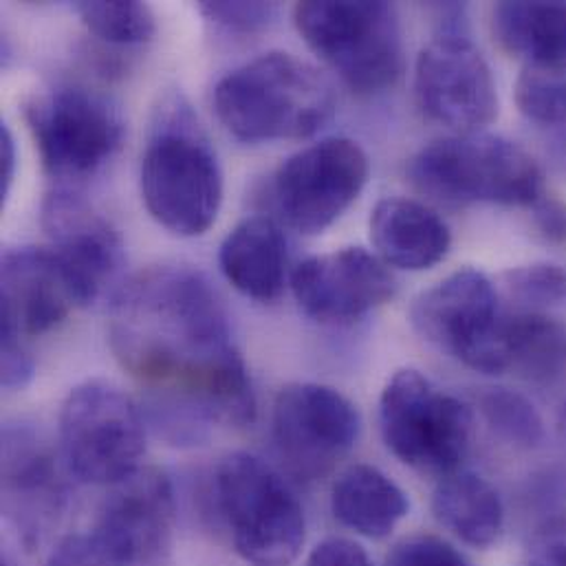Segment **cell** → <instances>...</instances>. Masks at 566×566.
Segmentation results:
<instances>
[{
  "label": "cell",
  "instance_id": "obj_3",
  "mask_svg": "<svg viewBox=\"0 0 566 566\" xmlns=\"http://www.w3.org/2000/svg\"><path fill=\"white\" fill-rule=\"evenodd\" d=\"M221 124L245 144L306 139L335 115L331 82L308 62L283 53H265L232 73L214 88Z\"/></svg>",
  "mask_w": 566,
  "mask_h": 566
},
{
  "label": "cell",
  "instance_id": "obj_11",
  "mask_svg": "<svg viewBox=\"0 0 566 566\" xmlns=\"http://www.w3.org/2000/svg\"><path fill=\"white\" fill-rule=\"evenodd\" d=\"M368 172V155L357 142L326 137L297 150L276 170L272 201L291 230L315 237L355 203Z\"/></svg>",
  "mask_w": 566,
  "mask_h": 566
},
{
  "label": "cell",
  "instance_id": "obj_6",
  "mask_svg": "<svg viewBox=\"0 0 566 566\" xmlns=\"http://www.w3.org/2000/svg\"><path fill=\"white\" fill-rule=\"evenodd\" d=\"M293 20L308 49L357 95L395 86L403 40L395 4L370 0L297 2Z\"/></svg>",
  "mask_w": 566,
  "mask_h": 566
},
{
  "label": "cell",
  "instance_id": "obj_18",
  "mask_svg": "<svg viewBox=\"0 0 566 566\" xmlns=\"http://www.w3.org/2000/svg\"><path fill=\"white\" fill-rule=\"evenodd\" d=\"M2 335L35 337L75 308L69 281L49 248H7L2 254Z\"/></svg>",
  "mask_w": 566,
  "mask_h": 566
},
{
  "label": "cell",
  "instance_id": "obj_12",
  "mask_svg": "<svg viewBox=\"0 0 566 566\" xmlns=\"http://www.w3.org/2000/svg\"><path fill=\"white\" fill-rule=\"evenodd\" d=\"M361 432L357 406L337 388L315 381L286 384L274 401L272 434L291 474L317 481L355 448Z\"/></svg>",
  "mask_w": 566,
  "mask_h": 566
},
{
  "label": "cell",
  "instance_id": "obj_19",
  "mask_svg": "<svg viewBox=\"0 0 566 566\" xmlns=\"http://www.w3.org/2000/svg\"><path fill=\"white\" fill-rule=\"evenodd\" d=\"M370 241L377 256L397 270L423 272L439 265L452 245L446 221L412 199H381L370 212Z\"/></svg>",
  "mask_w": 566,
  "mask_h": 566
},
{
  "label": "cell",
  "instance_id": "obj_29",
  "mask_svg": "<svg viewBox=\"0 0 566 566\" xmlns=\"http://www.w3.org/2000/svg\"><path fill=\"white\" fill-rule=\"evenodd\" d=\"M201 13L228 29V31H234V33H256V31H263L268 29L276 13H279V4L276 2H228V0H221V2H201L199 4Z\"/></svg>",
  "mask_w": 566,
  "mask_h": 566
},
{
  "label": "cell",
  "instance_id": "obj_4",
  "mask_svg": "<svg viewBox=\"0 0 566 566\" xmlns=\"http://www.w3.org/2000/svg\"><path fill=\"white\" fill-rule=\"evenodd\" d=\"M417 190L446 206H527L543 201V172L518 144L463 133L423 146L408 166Z\"/></svg>",
  "mask_w": 566,
  "mask_h": 566
},
{
  "label": "cell",
  "instance_id": "obj_23",
  "mask_svg": "<svg viewBox=\"0 0 566 566\" xmlns=\"http://www.w3.org/2000/svg\"><path fill=\"white\" fill-rule=\"evenodd\" d=\"M494 31L525 64H566V2H501L494 7Z\"/></svg>",
  "mask_w": 566,
  "mask_h": 566
},
{
  "label": "cell",
  "instance_id": "obj_34",
  "mask_svg": "<svg viewBox=\"0 0 566 566\" xmlns=\"http://www.w3.org/2000/svg\"><path fill=\"white\" fill-rule=\"evenodd\" d=\"M304 566H375L368 552L348 538H326L306 558Z\"/></svg>",
  "mask_w": 566,
  "mask_h": 566
},
{
  "label": "cell",
  "instance_id": "obj_35",
  "mask_svg": "<svg viewBox=\"0 0 566 566\" xmlns=\"http://www.w3.org/2000/svg\"><path fill=\"white\" fill-rule=\"evenodd\" d=\"M15 177V139L7 124L0 126V195L7 199Z\"/></svg>",
  "mask_w": 566,
  "mask_h": 566
},
{
  "label": "cell",
  "instance_id": "obj_17",
  "mask_svg": "<svg viewBox=\"0 0 566 566\" xmlns=\"http://www.w3.org/2000/svg\"><path fill=\"white\" fill-rule=\"evenodd\" d=\"M64 463L42 446L33 430L7 426L2 434V490L4 510L22 532L24 543L46 534L64 510L66 483Z\"/></svg>",
  "mask_w": 566,
  "mask_h": 566
},
{
  "label": "cell",
  "instance_id": "obj_21",
  "mask_svg": "<svg viewBox=\"0 0 566 566\" xmlns=\"http://www.w3.org/2000/svg\"><path fill=\"white\" fill-rule=\"evenodd\" d=\"M335 521L368 541L388 538L408 516L406 492L381 470L357 463L344 470L331 490Z\"/></svg>",
  "mask_w": 566,
  "mask_h": 566
},
{
  "label": "cell",
  "instance_id": "obj_24",
  "mask_svg": "<svg viewBox=\"0 0 566 566\" xmlns=\"http://www.w3.org/2000/svg\"><path fill=\"white\" fill-rule=\"evenodd\" d=\"M510 370L534 384L566 379V324L543 311L510 308Z\"/></svg>",
  "mask_w": 566,
  "mask_h": 566
},
{
  "label": "cell",
  "instance_id": "obj_10",
  "mask_svg": "<svg viewBox=\"0 0 566 566\" xmlns=\"http://www.w3.org/2000/svg\"><path fill=\"white\" fill-rule=\"evenodd\" d=\"M24 122L44 172L62 184L97 175L119 153L126 128L111 97L75 84L33 95Z\"/></svg>",
  "mask_w": 566,
  "mask_h": 566
},
{
  "label": "cell",
  "instance_id": "obj_32",
  "mask_svg": "<svg viewBox=\"0 0 566 566\" xmlns=\"http://www.w3.org/2000/svg\"><path fill=\"white\" fill-rule=\"evenodd\" d=\"M33 377V357L27 342L15 335H2V386L7 390L24 388Z\"/></svg>",
  "mask_w": 566,
  "mask_h": 566
},
{
  "label": "cell",
  "instance_id": "obj_27",
  "mask_svg": "<svg viewBox=\"0 0 566 566\" xmlns=\"http://www.w3.org/2000/svg\"><path fill=\"white\" fill-rule=\"evenodd\" d=\"M476 403L488 426L507 443L518 448L543 443L545 421L525 395L510 388H485Z\"/></svg>",
  "mask_w": 566,
  "mask_h": 566
},
{
  "label": "cell",
  "instance_id": "obj_30",
  "mask_svg": "<svg viewBox=\"0 0 566 566\" xmlns=\"http://www.w3.org/2000/svg\"><path fill=\"white\" fill-rule=\"evenodd\" d=\"M386 566H474L465 554L439 536H412L392 547Z\"/></svg>",
  "mask_w": 566,
  "mask_h": 566
},
{
  "label": "cell",
  "instance_id": "obj_15",
  "mask_svg": "<svg viewBox=\"0 0 566 566\" xmlns=\"http://www.w3.org/2000/svg\"><path fill=\"white\" fill-rule=\"evenodd\" d=\"M175 518L177 501L168 474L139 468L108 488L91 534L119 565H148L170 547Z\"/></svg>",
  "mask_w": 566,
  "mask_h": 566
},
{
  "label": "cell",
  "instance_id": "obj_7",
  "mask_svg": "<svg viewBox=\"0 0 566 566\" xmlns=\"http://www.w3.org/2000/svg\"><path fill=\"white\" fill-rule=\"evenodd\" d=\"M379 432L410 470L443 479L461 470L474 439L472 408L415 368L397 370L379 397Z\"/></svg>",
  "mask_w": 566,
  "mask_h": 566
},
{
  "label": "cell",
  "instance_id": "obj_20",
  "mask_svg": "<svg viewBox=\"0 0 566 566\" xmlns=\"http://www.w3.org/2000/svg\"><path fill=\"white\" fill-rule=\"evenodd\" d=\"M219 265L245 297L279 300L289 281V248L281 226L270 217L245 219L223 241Z\"/></svg>",
  "mask_w": 566,
  "mask_h": 566
},
{
  "label": "cell",
  "instance_id": "obj_38",
  "mask_svg": "<svg viewBox=\"0 0 566 566\" xmlns=\"http://www.w3.org/2000/svg\"><path fill=\"white\" fill-rule=\"evenodd\" d=\"M2 566H11V565H7V563H2Z\"/></svg>",
  "mask_w": 566,
  "mask_h": 566
},
{
  "label": "cell",
  "instance_id": "obj_31",
  "mask_svg": "<svg viewBox=\"0 0 566 566\" xmlns=\"http://www.w3.org/2000/svg\"><path fill=\"white\" fill-rule=\"evenodd\" d=\"M46 566H122L88 534H71L57 541L51 549Z\"/></svg>",
  "mask_w": 566,
  "mask_h": 566
},
{
  "label": "cell",
  "instance_id": "obj_9",
  "mask_svg": "<svg viewBox=\"0 0 566 566\" xmlns=\"http://www.w3.org/2000/svg\"><path fill=\"white\" fill-rule=\"evenodd\" d=\"M410 324L428 344L476 373L510 370V308L479 270H459L421 291L410 306Z\"/></svg>",
  "mask_w": 566,
  "mask_h": 566
},
{
  "label": "cell",
  "instance_id": "obj_37",
  "mask_svg": "<svg viewBox=\"0 0 566 566\" xmlns=\"http://www.w3.org/2000/svg\"><path fill=\"white\" fill-rule=\"evenodd\" d=\"M565 428H566V406H565Z\"/></svg>",
  "mask_w": 566,
  "mask_h": 566
},
{
  "label": "cell",
  "instance_id": "obj_5",
  "mask_svg": "<svg viewBox=\"0 0 566 566\" xmlns=\"http://www.w3.org/2000/svg\"><path fill=\"white\" fill-rule=\"evenodd\" d=\"M214 507L237 556L250 566H291L306 541V516L291 485L263 459L232 452L214 470Z\"/></svg>",
  "mask_w": 566,
  "mask_h": 566
},
{
  "label": "cell",
  "instance_id": "obj_13",
  "mask_svg": "<svg viewBox=\"0 0 566 566\" xmlns=\"http://www.w3.org/2000/svg\"><path fill=\"white\" fill-rule=\"evenodd\" d=\"M415 95L423 115L457 135L481 133L499 115L492 69L470 31H441L415 64Z\"/></svg>",
  "mask_w": 566,
  "mask_h": 566
},
{
  "label": "cell",
  "instance_id": "obj_16",
  "mask_svg": "<svg viewBox=\"0 0 566 566\" xmlns=\"http://www.w3.org/2000/svg\"><path fill=\"white\" fill-rule=\"evenodd\" d=\"M297 306L315 322H355L386 304L397 284L388 265L364 248L311 256L291 272Z\"/></svg>",
  "mask_w": 566,
  "mask_h": 566
},
{
  "label": "cell",
  "instance_id": "obj_14",
  "mask_svg": "<svg viewBox=\"0 0 566 566\" xmlns=\"http://www.w3.org/2000/svg\"><path fill=\"white\" fill-rule=\"evenodd\" d=\"M42 230L77 306L93 304L124 265V243L77 190L55 188L42 201Z\"/></svg>",
  "mask_w": 566,
  "mask_h": 566
},
{
  "label": "cell",
  "instance_id": "obj_28",
  "mask_svg": "<svg viewBox=\"0 0 566 566\" xmlns=\"http://www.w3.org/2000/svg\"><path fill=\"white\" fill-rule=\"evenodd\" d=\"M505 289L518 308H552L566 302V272L552 263L516 268L505 274Z\"/></svg>",
  "mask_w": 566,
  "mask_h": 566
},
{
  "label": "cell",
  "instance_id": "obj_25",
  "mask_svg": "<svg viewBox=\"0 0 566 566\" xmlns=\"http://www.w3.org/2000/svg\"><path fill=\"white\" fill-rule=\"evenodd\" d=\"M516 104L527 122L547 130L549 155L566 172V64H525L516 82Z\"/></svg>",
  "mask_w": 566,
  "mask_h": 566
},
{
  "label": "cell",
  "instance_id": "obj_26",
  "mask_svg": "<svg viewBox=\"0 0 566 566\" xmlns=\"http://www.w3.org/2000/svg\"><path fill=\"white\" fill-rule=\"evenodd\" d=\"M75 11L93 35L111 44H144L157 33L153 9L137 0L80 2Z\"/></svg>",
  "mask_w": 566,
  "mask_h": 566
},
{
  "label": "cell",
  "instance_id": "obj_2",
  "mask_svg": "<svg viewBox=\"0 0 566 566\" xmlns=\"http://www.w3.org/2000/svg\"><path fill=\"white\" fill-rule=\"evenodd\" d=\"M139 188L148 214L175 237H203L219 217L221 161L199 115L181 93H166L153 113Z\"/></svg>",
  "mask_w": 566,
  "mask_h": 566
},
{
  "label": "cell",
  "instance_id": "obj_1",
  "mask_svg": "<svg viewBox=\"0 0 566 566\" xmlns=\"http://www.w3.org/2000/svg\"><path fill=\"white\" fill-rule=\"evenodd\" d=\"M111 348L153 392V421L170 441L195 443L212 423L243 428L256 419L228 311L188 265L148 268L115 293Z\"/></svg>",
  "mask_w": 566,
  "mask_h": 566
},
{
  "label": "cell",
  "instance_id": "obj_33",
  "mask_svg": "<svg viewBox=\"0 0 566 566\" xmlns=\"http://www.w3.org/2000/svg\"><path fill=\"white\" fill-rule=\"evenodd\" d=\"M532 565L566 566V516L547 521L534 536Z\"/></svg>",
  "mask_w": 566,
  "mask_h": 566
},
{
  "label": "cell",
  "instance_id": "obj_36",
  "mask_svg": "<svg viewBox=\"0 0 566 566\" xmlns=\"http://www.w3.org/2000/svg\"><path fill=\"white\" fill-rule=\"evenodd\" d=\"M534 208L538 214V226L549 239H566V210L563 206L541 201Z\"/></svg>",
  "mask_w": 566,
  "mask_h": 566
},
{
  "label": "cell",
  "instance_id": "obj_22",
  "mask_svg": "<svg viewBox=\"0 0 566 566\" xmlns=\"http://www.w3.org/2000/svg\"><path fill=\"white\" fill-rule=\"evenodd\" d=\"M434 518L474 549L492 547L505 530V507L496 488L474 472L459 470L439 481L432 494Z\"/></svg>",
  "mask_w": 566,
  "mask_h": 566
},
{
  "label": "cell",
  "instance_id": "obj_8",
  "mask_svg": "<svg viewBox=\"0 0 566 566\" xmlns=\"http://www.w3.org/2000/svg\"><path fill=\"white\" fill-rule=\"evenodd\" d=\"M60 461L84 485L111 488L139 470L146 421L137 403L106 379L77 384L57 419Z\"/></svg>",
  "mask_w": 566,
  "mask_h": 566
}]
</instances>
